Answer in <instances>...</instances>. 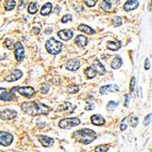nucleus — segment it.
Here are the masks:
<instances>
[{
  "mask_svg": "<svg viewBox=\"0 0 152 152\" xmlns=\"http://www.w3.org/2000/svg\"><path fill=\"white\" fill-rule=\"evenodd\" d=\"M21 109L29 116H40V115H48L51 111L48 106L39 103V102H24L21 104Z\"/></svg>",
  "mask_w": 152,
  "mask_h": 152,
  "instance_id": "f257e3e1",
  "label": "nucleus"
},
{
  "mask_svg": "<svg viewBox=\"0 0 152 152\" xmlns=\"http://www.w3.org/2000/svg\"><path fill=\"white\" fill-rule=\"evenodd\" d=\"M72 137H74V139L76 141H78V142L84 144V145H88L95 140L97 137V135L92 129H79V130L75 131L73 133Z\"/></svg>",
  "mask_w": 152,
  "mask_h": 152,
  "instance_id": "f03ea898",
  "label": "nucleus"
},
{
  "mask_svg": "<svg viewBox=\"0 0 152 152\" xmlns=\"http://www.w3.org/2000/svg\"><path fill=\"white\" fill-rule=\"evenodd\" d=\"M62 47H63V44L57 41V39H55L54 37H50L46 42L47 51L51 55H58L59 53H61Z\"/></svg>",
  "mask_w": 152,
  "mask_h": 152,
  "instance_id": "7ed1b4c3",
  "label": "nucleus"
},
{
  "mask_svg": "<svg viewBox=\"0 0 152 152\" xmlns=\"http://www.w3.org/2000/svg\"><path fill=\"white\" fill-rule=\"evenodd\" d=\"M80 124V119L79 118H68L61 119L58 123V127L62 129H69L74 127H77Z\"/></svg>",
  "mask_w": 152,
  "mask_h": 152,
  "instance_id": "20e7f679",
  "label": "nucleus"
},
{
  "mask_svg": "<svg viewBox=\"0 0 152 152\" xmlns=\"http://www.w3.org/2000/svg\"><path fill=\"white\" fill-rule=\"evenodd\" d=\"M14 91H17L21 96H24L28 98L32 97L36 94V90L32 87H16L11 90V92Z\"/></svg>",
  "mask_w": 152,
  "mask_h": 152,
  "instance_id": "39448f33",
  "label": "nucleus"
},
{
  "mask_svg": "<svg viewBox=\"0 0 152 152\" xmlns=\"http://www.w3.org/2000/svg\"><path fill=\"white\" fill-rule=\"evenodd\" d=\"M13 136L12 134L7 132V131H0V145L4 146V147H7L10 146L13 142Z\"/></svg>",
  "mask_w": 152,
  "mask_h": 152,
  "instance_id": "423d86ee",
  "label": "nucleus"
},
{
  "mask_svg": "<svg viewBox=\"0 0 152 152\" xmlns=\"http://www.w3.org/2000/svg\"><path fill=\"white\" fill-rule=\"evenodd\" d=\"M17 116V112L14 109L6 108L0 112V118L3 120H11Z\"/></svg>",
  "mask_w": 152,
  "mask_h": 152,
  "instance_id": "0eeeda50",
  "label": "nucleus"
},
{
  "mask_svg": "<svg viewBox=\"0 0 152 152\" xmlns=\"http://www.w3.org/2000/svg\"><path fill=\"white\" fill-rule=\"evenodd\" d=\"M15 57L17 61H22L25 58V47L20 42L15 44Z\"/></svg>",
  "mask_w": 152,
  "mask_h": 152,
  "instance_id": "6e6552de",
  "label": "nucleus"
},
{
  "mask_svg": "<svg viewBox=\"0 0 152 152\" xmlns=\"http://www.w3.org/2000/svg\"><path fill=\"white\" fill-rule=\"evenodd\" d=\"M80 65L81 64H80L79 59H78V58H72V59L68 61L67 65H66V68L69 71H77V70L79 69Z\"/></svg>",
  "mask_w": 152,
  "mask_h": 152,
  "instance_id": "1a4fd4ad",
  "label": "nucleus"
},
{
  "mask_svg": "<svg viewBox=\"0 0 152 152\" xmlns=\"http://www.w3.org/2000/svg\"><path fill=\"white\" fill-rule=\"evenodd\" d=\"M57 36L62 40L68 41V40H70L73 37L74 32L71 29H62L57 32Z\"/></svg>",
  "mask_w": 152,
  "mask_h": 152,
  "instance_id": "9d476101",
  "label": "nucleus"
},
{
  "mask_svg": "<svg viewBox=\"0 0 152 152\" xmlns=\"http://www.w3.org/2000/svg\"><path fill=\"white\" fill-rule=\"evenodd\" d=\"M119 90V87L117 85H107L100 87L99 93L101 95H106L109 92H117Z\"/></svg>",
  "mask_w": 152,
  "mask_h": 152,
  "instance_id": "9b49d317",
  "label": "nucleus"
},
{
  "mask_svg": "<svg viewBox=\"0 0 152 152\" xmlns=\"http://www.w3.org/2000/svg\"><path fill=\"white\" fill-rule=\"evenodd\" d=\"M22 77H23L22 71L19 70V69H16L6 78V81L7 82H14V81H17V80L20 79Z\"/></svg>",
  "mask_w": 152,
  "mask_h": 152,
  "instance_id": "f8f14e48",
  "label": "nucleus"
},
{
  "mask_svg": "<svg viewBox=\"0 0 152 152\" xmlns=\"http://www.w3.org/2000/svg\"><path fill=\"white\" fill-rule=\"evenodd\" d=\"M37 139L44 146V147H51L54 144V138L49 137L47 136H44V135H39L37 136Z\"/></svg>",
  "mask_w": 152,
  "mask_h": 152,
  "instance_id": "ddd939ff",
  "label": "nucleus"
},
{
  "mask_svg": "<svg viewBox=\"0 0 152 152\" xmlns=\"http://www.w3.org/2000/svg\"><path fill=\"white\" fill-rule=\"evenodd\" d=\"M92 68L95 69V71L97 72V74H98V75H100V76H103V75H105V73H106V69H105L104 65H103L102 63H101L99 60H96V61L94 62V64H93Z\"/></svg>",
  "mask_w": 152,
  "mask_h": 152,
  "instance_id": "4468645a",
  "label": "nucleus"
},
{
  "mask_svg": "<svg viewBox=\"0 0 152 152\" xmlns=\"http://www.w3.org/2000/svg\"><path fill=\"white\" fill-rule=\"evenodd\" d=\"M90 120H91V123L95 126H102L106 123V119L101 115H99V114H95V115H93L90 118Z\"/></svg>",
  "mask_w": 152,
  "mask_h": 152,
  "instance_id": "2eb2a0df",
  "label": "nucleus"
},
{
  "mask_svg": "<svg viewBox=\"0 0 152 152\" xmlns=\"http://www.w3.org/2000/svg\"><path fill=\"white\" fill-rule=\"evenodd\" d=\"M138 7V1L137 0H128L125 5H124V10L129 12V11H132L136 8H137Z\"/></svg>",
  "mask_w": 152,
  "mask_h": 152,
  "instance_id": "dca6fc26",
  "label": "nucleus"
},
{
  "mask_svg": "<svg viewBox=\"0 0 152 152\" xmlns=\"http://www.w3.org/2000/svg\"><path fill=\"white\" fill-rule=\"evenodd\" d=\"M87 37L83 36V35H79L77 36L75 39V43L77 44V46H79V47H86L87 45Z\"/></svg>",
  "mask_w": 152,
  "mask_h": 152,
  "instance_id": "f3484780",
  "label": "nucleus"
},
{
  "mask_svg": "<svg viewBox=\"0 0 152 152\" xmlns=\"http://www.w3.org/2000/svg\"><path fill=\"white\" fill-rule=\"evenodd\" d=\"M78 30L81 31L83 33H86L87 35H94L96 33V31L92 28H90L89 26H87V25H85V24L79 25V26L78 27Z\"/></svg>",
  "mask_w": 152,
  "mask_h": 152,
  "instance_id": "a211bd4d",
  "label": "nucleus"
},
{
  "mask_svg": "<svg viewBox=\"0 0 152 152\" xmlns=\"http://www.w3.org/2000/svg\"><path fill=\"white\" fill-rule=\"evenodd\" d=\"M122 64H123V61H122L121 57L119 56H116L111 61L110 67L112 69H119L122 66Z\"/></svg>",
  "mask_w": 152,
  "mask_h": 152,
  "instance_id": "6ab92c4d",
  "label": "nucleus"
},
{
  "mask_svg": "<svg viewBox=\"0 0 152 152\" xmlns=\"http://www.w3.org/2000/svg\"><path fill=\"white\" fill-rule=\"evenodd\" d=\"M52 8H53V5L51 3H47V4H45L42 7L41 10H40L41 16H47V15H49L50 12L52 11Z\"/></svg>",
  "mask_w": 152,
  "mask_h": 152,
  "instance_id": "aec40b11",
  "label": "nucleus"
},
{
  "mask_svg": "<svg viewBox=\"0 0 152 152\" xmlns=\"http://www.w3.org/2000/svg\"><path fill=\"white\" fill-rule=\"evenodd\" d=\"M121 47V44L120 42H114V41H110L107 43V48L109 50H112V51H118V50Z\"/></svg>",
  "mask_w": 152,
  "mask_h": 152,
  "instance_id": "412c9836",
  "label": "nucleus"
},
{
  "mask_svg": "<svg viewBox=\"0 0 152 152\" xmlns=\"http://www.w3.org/2000/svg\"><path fill=\"white\" fill-rule=\"evenodd\" d=\"M101 9L105 12H110L112 10V3L111 0H103L101 3Z\"/></svg>",
  "mask_w": 152,
  "mask_h": 152,
  "instance_id": "4be33fe9",
  "label": "nucleus"
},
{
  "mask_svg": "<svg viewBox=\"0 0 152 152\" xmlns=\"http://www.w3.org/2000/svg\"><path fill=\"white\" fill-rule=\"evenodd\" d=\"M85 75L87 76V79H94L96 76H97V72L95 71V69L92 67H88L85 70Z\"/></svg>",
  "mask_w": 152,
  "mask_h": 152,
  "instance_id": "5701e85b",
  "label": "nucleus"
},
{
  "mask_svg": "<svg viewBox=\"0 0 152 152\" xmlns=\"http://www.w3.org/2000/svg\"><path fill=\"white\" fill-rule=\"evenodd\" d=\"M16 5H17L16 0H7V1L5 3V9L7 11H11L15 8Z\"/></svg>",
  "mask_w": 152,
  "mask_h": 152,
  "instance_id": "b1692460",
  "label": "nucleus"
},
{
  "mask_svg": "<svg viewBox=\"0 0 152 152\" xmlns=\"http://www.w3.org/2000/svg\"><path fill=\"white\" fill-rule=\"evenodd\" d=\"M37 10H39V7H37V4L36 2H32V3L29 4V6L28 7V11L29 14L34 15V14L36 13Z\"/></svg>",
  "mask_w": 152,
  "mask_h": 152,
  "instance_id": "393cba45",
  "label": "nucleus"
},
{
  "mask_svg": "<svg viewBox=\"0 0 152 152\" xmlns=\"http://www.w3.org/2000/svg\"><path fill=\"white\" fill-rule=\"evenodd\" d=\"M13 94L11 92L7 93V92H4L2 95H0V100H3V101H12L13 100Z\"/></svg>",
  "mask_w": 152,
  "mask_h": 152,
  "instance_id": "a878e982",
  "label": "nucleus"
},
{
  "mask_svg": "<svg viewBox=\"0 0 152 152\" xmlns=\"http://www.w3.org/2000/svg\"><path fill=\"white\" fill-rule=\"evenodd\" d=\"M119 105V102H115V101H109L107 105V110L108 111H112L115 109Z\"/></svg>",
  "mask_w": 152,
  "mask_h": 152,
  "instance_id": "bb28decb",
  "label": "nucleus"
},
{
  "mask_svg": "<svg viewBox=\"0 0 152 152\" xmlns=\"http://www.w3.org/2000/svg\"><path fill=\"white\" fill-rule=\"evenodd\" d=\"M109 149V146L108 145H99L95 148V152H108Z\"/></svg>",
  "mask_w": 152,
  "mask_h": 152,
  "instance_id": "cd10ccee",
  "label": "nucleus"
},
{
  "mask_svg": "<svg viewBox=\"0 0 152 152\" xmlns=\"http://www.w3.org/2000/svg\"><path fill=\"white\" fill-rule=\"evenodd\" d=\"M128 122H129V118L126 117L122 119L121 123H120V130L121 131H125L128 128Z\"/></svg>",
  "mask_w": 152,
  "mask_h": 152,
  "instance_id": "c85d7f7f",
  "label": "nucleus"
},
{
  "mask_svg": "<svg viewBox=\"0 0 152 152\" xmlns=\"http://www.w3.org/2000/svg\"><path fill=\"white\" fill-rule=\"evenodd\" d=\"M112 24H113V26L114 27H119L122 25V19L120 17H113L112 18Z\"/></svg>",
  "mask_w": 152,
  "mask_h": 152,
  "instance_id": "c756f323",
  "label": "nucleus"
},
{
  "mask_svg": "<svg viewBox=\"0 0 152 152\" xmlns=\"http://www.w3.org/2000/svg\"><path fill=\"white\" fill-rule=\"evenodd\" d=\"M79 90V88L78 86H68V92L69 94H76L78 93Z\"/></svg>",
  "mask_w": 152,
  "mask_h": 152,
  "instance_id": "7c9ffc66",
  "label": "nucleus"
},
{
  "mask_svg": "<svg viewBox=\"0 0 152 152\" xmlns=\"http://www.w3.org/2000/svg\"><path fill=\"white\" fill-rule=\"evenodd\" d=\"M86 6L89 7H93L96 6V4L97 3V0H83Z\"/></svg>",
  "mask_w": 152,
  "mask_h": 152,
  "instance_id": "2f4dec72",
  "label": "nucleus"
},
{
  "mask_svg": "<svg viewBox=\"0 0 152 152\" xmlns=\"http://www.w3.org/2000/svg\"><path fill=\"white\" fill-rule=\"evenodd\" d=\"M69 21H72V16L70 14H67V15H65L64 17L61 18V22L64 23V24L65 23H68Z\"/></svg>",
  "mask_w": 152,
  "mask_h": 152,
  "instance_id": "473e14b6",
  "label": "nucleus"
},
{
  "mask_svg": "<svg viewBox=\"0 0 152 152\" xmlns=\"http://www.w3.org/2000/svg\"><path fill=\"white\" fill-rule=\"evenodd\" d=\"M135 84H136V79H135V77H133V78L131 79V81H130V87H129V91H130V93H133V91H134Z\"/></svg>",
  "mask_w": 152,
  "mask_h": 152,
  "instance_id": "72a5a7b5",
  "label": "nucleus"
},
{
  "mask_svg": "<svg viewBox=\"0 0 152 152\" xmlns=\"http://www.w3.org/2000/svg\"><path fill=\"white\" fill-rule=\"evenodd\" d=\"M48 89H49L48 86H47V85H46V84H43V85H42V87H41L40 91H41V93H43V94H47V93L48 92Z\"/></svg>",
  "mask_w": 152,
  "mask_h": 152,
  "instance_id": "f704fd0d",
  "label": "nucleus"
},
{
  "mask_svg": "<svg viewBox=\"0 0 152 152\" xmlns=\"http://www.w3.org/2000/svg\"><path fill=\"white\" fill-rule=\"evenodd\" d=\"M69 107H70V103L66 102V103H64L62 106H60V107L58 108V110H66V109H68Z\"/></svg>",
  "mask_w": 152,
  "mask_h": 152,
  "instance_id": "c9c22d12",
  "label": "nucleus"
},
{
  "mask_svg": "<svg viewBox=\"0 0 152 152\" xmlns=\"http://www.w3.org/2000/svg\"><path fill=\"white\" fill-rule=\"evenodd\" d=\"M94 108H95V105L92 102H89V101H87V106H86V110H91V109H94Z\"/></svg>",
  "mask_w": 152,
  "mask_h": 152,
  "instance_id": "e433bc0d",
  "label": "nucleus"
},
{
  "mask_svg": "<svg viewBox=\"0 0 152 152\" xmlns=\"http://www.w3.org/2000/svg\"><path fill=\"white\" fill-rule=\"evenodd\" d=\"M150 121H151V114H148V115L146 117V119H144L143 123H144L145 126H148L150 123Z\"/></svg>",
  "mask_w": 152,
  "mask_h": 152,
  "instance_id": "4c0bfd02",
  "label": "nucleus"
},
{
  "mask_svg": "<svg viewBox=\"0 0 152 152\" xmlns=\"http://www.w3.org/2000/svg\"><path fill=\"white\" fill-rule=\"evenodd\" d=\"M137 122H138V119L137 117L132 118V121H131V127H132V128H136L137 125Z\"/></svg>",
  "mask_w": 152,
  "mask_h": 152,
  "instance_id": "58836bf2",
  "label": "nucleus"
},
{
  "mask_svg": "<svg viewBox=\"0 0 152 152\" xmlns=\"http://www.w3.org/2000/svg\"><path fill=\"white\" fill-rule=\"evenodd\" d=\"M28 0H21V3H20V5H19V10H21V9H23L25 7L27 6V4H28Z\"/></svg>",
  "mask_w": 152,
  "mask_h": 152,
  "instance_id": "ea45409f",
  "label": "nucleus"
},
{
  "mask_svg": "<svg viewBox=\"0 0 152 152\" xmlns=\"http://www.w3.org/2000/svg\"><path fill=\"white\" fill-rule=\"evenodd\" d=\"M5 46H6V47H7V49H10L11 47H12V41H11L9 39H6V40H5Z\"/></svg>",
  "mask_w": 152,
  "mask_h": 152,
  "instance_id": "a19ab883",
  "label": "nucleus"
},
{
  "mask_svg": "<svg viewBox=\"0 0 152 152\" xmlns=\"http://www.w3.org/2000/svg\"><path fill=\"white\" fill-rule=\"evenodd\" d=\"M149 68H150V61L148 58H146V60H145V69L148 70Z\"/></svg>",
  "mask_w": 152,
  "mask_h": 152,
  "instance_id": "79ce46f5",
  "label": "nucleus"
},
{
  "mask_svg": "<svg viewBox=\"0 0 152 152\" xmlns=\"http://www.w3.org/2000/svg\"><path fill=\"white\" fill-rule=\"evenodd\" d=\"M125 107H129V95H126L125 96Z\"/></svg>",
  "mask_w": 152,
  "mask_h": 152,
  "instance_id": "37998d69",
  "label": "nucleus"
},
{
  "mask_svg": "<svg viewBox=\"0 0 152 152\" xmlns=\"http://www.w3.org/2000/svg\"><path fill=\"white\" fill-rule=\"evenodd\" d=\"M33 31L35 32L36 35H37V34H39V33L40 32V28H33Z\"/></svg>",
  "mask_w": 152,
  "mask_h": 152,
  "instance_id": "c03bdc74",
  "label": "nucleus"
},
{
  "mask_svg": "<svg viewBox=\"0 0 152 152\" xmlns=\"http://www.w3.org/2000/svg\"><path fill=\"white\" fill-rule=\"evenodd\" d=\"M4 92H6V88H3V87H0V95H2Z\"/></svg>",
  "mask_w": 152,
  "mask_h": 152,
  "instance_id": "a18cd8bd",
  "label": "nucleus"
},
{
  "mask_svg": "<svg viewBox=\"0 0 152 152\" xmlns=\"http://www.w3.org/2000/svg\"><path fill=\"white\" fill-rule=\"evenodd\" d=\"M51 31H52V30H51V28H49L48 30H47V29H46L45 33H46V34L47 35V34H50V33H51Z\"/></svg>",
  "mask_w": 152,
  "mask_h": 152,
  "instance_id": "49530a36",
  "label": "nucleus"
}]
</instances>
